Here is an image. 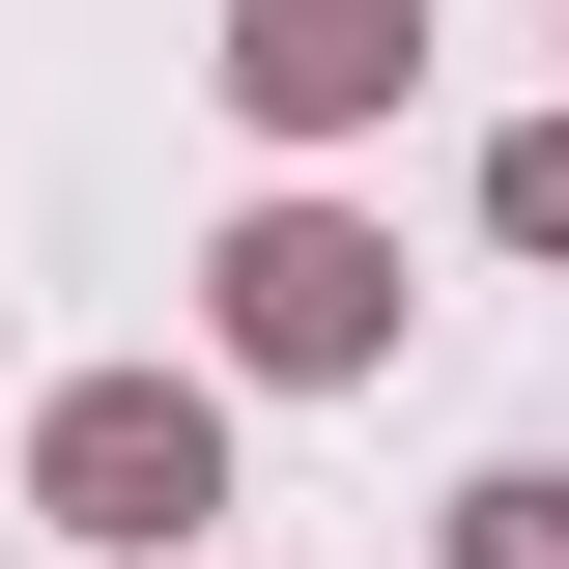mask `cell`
<instances>
[{
  "label": "cell",
  "mask_w": 569,
  "mask_h": 569,
  "mask_svg": "<svg viewBox=\"0 0 569 569\" xmlns=\"http://www.w3.org/2000/svg\"><path fill=\"white\" fill-rule=\"evenodd\" d=\"M58 512H114V541H171V512H200V399H58Z\"/></svg>",
  "instance_id": "6da1fadb"
},
{
  "label": "cell",
  "mask_w": 569,
  "mask_h": 569,
  "mask_svg": "<svg viewBox=\"0 0 569 569\" xmlns=\"http://www.w3.org/2000/svg\"><path fill=\"white\" fill-rule=\"evenodd\" d=\"M228 284H257V342H284V370H342V342H370V257H342V228H257Z\"/></svg>",
  "instance_id": "7a4b0ae2"
},
{
  "label": "cell",
  "mask_w": 569,
  "mask_h": 569,
  "mask_svg": "<svg viewBox=\"0 0 569 569\" xmlns=\"http://www.w3.org/2000/svg\"><path fill=\"white\" fill-rule=\"evenodd\" d=\"M257 86H284V114H342V86H399V29H370V0H284V29H257Z\"/></svg>",
  "instance_id": "3957f363"
},
{
  "label": "cell",
  "mask_w": 569,
  "mask_h": 569,
  "mask_svg": "<svg viewBox=\"0 0 569 569\" xmlns=\"http://www.w3.org/2000/svg\"><path fill=\"white\" fill-rule=\"evenodd\" d=\"M485 569H569V485H485Z\"/></svg>",
  "instance_id": "277c9868"
},
{
  "label": "cell",
  "mask_w": 569,
  "mask_h": 569,
  "mask_svg": "<svg viewBox=\"0 0 569 569\" xmlns=\"http://www.w3.org/2000/svg\"><path fill=\"white\" fill-rule=\"evenodd\" d=\"M512 228H569V142H512Z\"/></svg>",
  "instance_id": "5b68a950"
}]
</instances>
